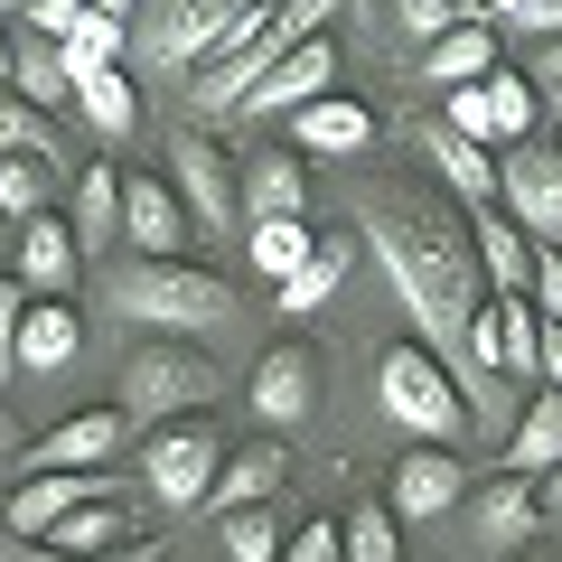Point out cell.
Listing matches in <instances>:
<instances>
[{"instance_id":"9f6ffc18","label":"cell","mask_w":562,"mask_h":562,"mask_svg":"<svg viewBox=\"0 0 562 562\" xmlns=\"http://www.w3.org/2000/svg\"><path fill=\"white\" fill-rule=\"evenodd\" d=\"M0 10H29V0H0Z\"/></svg>"},{"instance_id":"ba28073f","label":"cell","mask_w":562,"mask_h":562,"mask_svg":"<svg viewBox=\"0 0 562 562\" xmlns=\"http://www.w3.org/2000/svg\"><path fill=\"white\" fill-rule=\"evenodd\" d=\"M169 188H179L188 225H198L206 244H235V225H244V188H235V160H225L216 140L198 132V122L169 140Z\"/></svg>"},{"instance_id":"836d02e7","label":"cell","mask_w":562,"mask_h":562,"mask_svg":"<svg viewBox=\"0 0 562 562\" xmlns=\"http://www.w3.org/2000/svg\"><path fill=\"white\" fill-rule=\"evenodd\" d=\"M76 113L94 122L103 140H132V132H140V94H132V66H113V76H85V85H76Z\"/></svg>"},{"instance_id":"ac0fdd59","label":"cell","mask_w":562,"mask_h":562,"mask_svg":"<svg viewBox=\"0 0 562 562\" xmlns=\"http://www.w3.org/2000/svg\"><path fill=\"white\" fill-rule=\"evenodd\" d=\"M291 150L301 160H357V150H375V113L357 94H319L310 113H291Z\"/></svg>"},{"instance_id":"7bdbcfd3","label":"cell","mask_w":562,"mask_h":562,"mask_svg":"<svg viewBox=\"0 0 562 562\" xmlns=\"http://www.w3.org/2000/svg\"><path fill=\"white\" fill-rule=\"evenodd\" d=\"M20 319H29V291L0 272V384L20 375Z\"/></svg>"},{"instance_id":"8992f818","label":"cell","mask_w":562,"mask_h":562,"mask_svg":"<svg viewBox=\"0 0 562 562\" xmlns=\"http://www.w3.org/2000/svg\"><path fill=\"white\" fill-rule=\"evenodd\" d=\"M244 10H254V0H140V57H150V76L206 66Z\"/></svg>"},{"instance_id":"d590c367","label":"cell","mask_w":562,"mask_h":562,"mask_svg":"<svg viewBox=\"0 0 562 562\" xmlns=\"http://www.w3.org/2000/svg\"><path fill=\"white\" fill-rule=\"evenodd\" d=\"M122 47H132V20H103V10H94V20L57 47V66H66V85H85V76H113Z\"/></svg>"},{"instance_id":"b9f144b4","label":"cell","mask_w":562,"mask_h":562,"mask_svg":"<svg viewBox=\"0 0 562 562\" xmlns=\"http://www.w3.org/2000/svg\"><path fill=\"white\" fill-rule=\"evenodd\" d=\"M525 301H535L543 328H562V254H553V244H535V281H525Z\"/></svg>"},{"instance_id":"277c9868","label":"cell","mask_w":562,"mask_h":562,"mask_svg":"<svg viewBox=\"0 0 562 562\" xmlns=\"http://www.w3.org/2000/svg\"><path fill=\"white\" fill-rule=\"evenodd\" d=\"M375 394H384V413L413 431L422 450H460L469 441V403H460V384H450V366L431 357V347H394V357L375 366Z\"/></svg>"},{"instance_id":"4316f807","label":"cell","mask_w":562,"mask_h":562,"mask_svg":"<svg viewBox=\"0 0 562 562\" xmlns=\"http://www.w3.org/2000/svg\"><path fill=\"white\" fill-rule=\"evenodd\" d=\"M543 469H562V394H525L506 431V479H543Z\"/></svg>"},{"instance_id":"e575fe53","label":"cell","mask_w":562,"mask_h":562,"mask_svg":"<svg viewBox=\"0 0 562 562\" xmlns=\"http://www.w3.org/2000/svg\"><path fill=\"white\" fill-rule=\"evenodd\" d=\"M10 94H20V103H38V113H57V103L76 94L47 38H10Z\"/></svg>"},{"instance_id":"816d5d0a","label":"cell","mask_w":562,"mask_h":562,"mask_svg":"<svg viewBox=\"0 0 562 562\" xmlns=\"http://www.w3.org/2000/svg\"><path fill=\"white\" fill-rule=\"evenodd\" d=\"M10 460H20V422L0 413V469H10Z\"/></svg>"},{"instance_id":"4fadbf2b","label":"cell","mask_w":562,"mask_h":562,"mask_svg":"<svg viewBox=\"0 0 562 562\" xmlns=\"http://www.w3.org/2000/svg\"><path fill=\"white\" fill-rule=\"evenodd\" d=\"M103 497H113V469H47V479H20L10 487V535L47 543L76 506H103Z\"/></svg>"},{"instance_id":"ffe728a7","label":"cell","mask_w":562,"mask_h":562,"mask_svg":"<svg viewBox=\"0 0 562 562\" xmlns=\"http://www.w3.org/2000/svg\"><path fill=\"white\" fill-rule=\"evenodd\" d=\"M469 244H479V281L525 301V281H535V235H525L506 206H469Z\"/></svg>"},{"instance_id":"d4e9b609","label":"cell","mask_w":562,"mask_h":562,"mask_svg":"<svg viewBox=\"0 0 562 562\" xmlns=\"http://www.w3.org/2000/svg\"><path fill=\"white\" fill-rule=\"evenodd\" d=\"M66 198H76V216H66V225H76V244H85V254L122 244V169H113V160H85Z\"/></svg>"},{"instance_id":"2e32d148","label":"cell","mask_w":562,"mask_h":562,"mask_svg":"<svg viewBox=\"0 0 562 562\" xmlns=\"http://www.w3.org/2000/svg\"><path fill=\"white\" fill-rule=\"evenodd\" d=\"M244 403H254V413L272 422V431H291V422H301L310 403H319V347H301V338H281L272 357L254 366V394H244Z\"/></svg>"},{"instance_id":"44dd1931","label":"cell","mask_w":562,"mask_h":562,"mask_svg":"<svg viewBox=\"0 0 562 562\" xmlns=\"http://www.w3.org/2000/svg\"><path fill=\"white\" fill-rule=\"evenodd\" d=\"M281 487H291V450H281V441H244V450H225L216 487H206V516H235V506H272Z\"/></svg>"},{"instance_id":"9a60e30c","label":"cell","mask_w":562,"mask_h":562,"mask_svg":"<svg viewBox=\"0 0 562 562\" xmlns=\"http://www.w3.org/2000/svg\"><path fill=\"white\" fill-rule=\"evenodd\" d=\"M469 497V460L460 450H403L394 460V487H384V506H394L403 525H431V516H450V506Z\"/></svg>"},{"instance_id":"30bf717a","label":"cell","mask_w":562,"mask_h":562,"mask_svg":"<svg viewBox=\"0 0 562 562\" xmlns=\"http://www.w3.org/2000/svg\"><path fill=\"white\" fill-rule=\"evenodd\" d=\"M497 206L535 244L562 254V140H516V150H506L497 160Z\"/></svg>"},{"instance_id":"f6af8a7d","label":"cell","mask_w":562,"mask_h":562,"mask_svg":"<svg viewBox=\"0 0 562 562\" xmlns=\"http://www.w3.org/2000/svg\"><path fill=\"white\" fill-rule=\"evenodd\" d=\"M543 394H562V328H543Z\"/></svg>"},{"instance_id":"f907efd6","label":"cell","mask_w":562,"mask_h":562,"mask_svg":"<svg viewBox=\"0 0 562 562\" xmlns=\"http://www.w3.org/2000/svg\"><path fill=\"white\" fill-rule=\"evenodd\" d=\"M0 562H66V553H57V543H10Z\"/></svg>"},{"instance_id":"8d00e7d4","label":"cell","mask_w":562,"mask_h":562,"mask_svg":"<svg viewBox=\"0 0 562 562\" xmlns=\"http://www.w3.org/2000/svg\"><path fill=\"white\" fill-rule=\"evenodd\" d=\"M347 562H403V516L384 497H357V516H338Z\"/></svg>"},{"instance_id":"f1b7e54d","label":"cell","mask_w":562,"mask_h":562,"mask_svg":"<svg viewBox=\"0 0 562 562\" xmlns=\"http://www.w3.org/2000/svg\"><path fill=\"white\" fill-rule=\"evenodd\" d=\"M310 254H319V235H310V216H272V225H244V262H254V272L272 281V291H281L291 272H301Z\"/></svg>"},{"instance_id":"c3c4849f","label":"cell","mask_w":562,"mask_h":562,"mask_svg":"<svg viewBox=\"0 0 562 562\" xmlns=\"http://www.w3.org/2000/svg\"><path fill=\"white\" fill-rule=\"evenodd\" d=\"M516 10H525V0H469V20H487V29H497V20H516Z\"/></svg>"},{"instance_id":"f546056e","label":"cell","mask_w":562,"mask_h":562,"mask_svg":"<svg viewBox=\"0 0 562 562\" xmlns=\"http://www.w3.org/2000/svg\"><path fill=\"white\" fill-rule=\"evenodd\" d=\"M57 188H76V169H47V160H0V216H10V225L57 216Z\"/></svg>"},{"instance_id":"8fae6325","label":"cell","mask_w":562,"mask_h":562,"mask_svg":"<svg viewBox=\"0 0 562 562\" xmlns=\"http://www.w3.org/2000/svg\"><path fill=\"white\" fill-rule=\"evenodd\" d=\"M469 357H479L487 375H506V384H543V319H535V301L487 291L479 319H469Z\"/></svg>"},{"instance_id":"7a4b0ae2","label":"cell","mask_w":562,"mask_h":562,"mask_svg":"<svg viewBox=\"0 0 562 562\" xmlns=\"http://www.w3.org/2000/svg\"><path fill=\"white\" fill-rule=\"evenodd\" d=\"M347 0H254L235 29H225V47L198 66V85H188V103H198L206 122H235L244 103H254V85L272 76L281 57H301L310 38H328V20H338Z\"/></svg>"},{"instance_id":"7402d4cb","label":"cell","mask_w":562,"mask_h":562,"mask_svg":"<svg viewBox=\"0 0 562 562\" xmlns=\"http://www.w3.org/2000/svg\"><path fill=\"white\" fill-rule=\"evenodd\" d=\"M235 188H244V225H272V216H301V206H310V169H301V150L235 160Z\"/></svg>"},{"instance_id":"e0dca14e","label":"cell","mask_w":562,"mask_h":562,"mask_svg":"<svg viewBox=\"0 0 562 562\" xmlns=\"http://www.w3.org/2000/svg\"><path fill=\"white\" fill-rule=\"evenodd\" d=\"M76 272H85V244H76V225H57V216L20 225V254H10V281H20L29 301H66V291H76Z\"/></svg>"},{"instance_id":"60d3db41","label":"cell","mask_w":562,"mask_h":562,"mask_svg":"<svg viewBox=\"0 0 562 562\" xmlns=\"http://www.w3.org/2000/svg\"><path fill=\"white\" fill-rule=\"evenodd\" d=\"M20 20H29V38L66 47V38H76V29H85V20H94V0H29Z\"/></svg>"},{"instance_id":"680465c9","label":"cell","mask_w":562,"mask_h":562,"mask_svg":"<svg viewBox=\"0 0 562 562\" xmlns=\"http://www.w3.org/2000/svg\"><path fill=\"white\" fill-rule=\"evenodd\" d=\"M553 103H562V94H553Z\"/></svg>"},{"instance_id":"603a6c76","label":"cell","mask_w":562,"mask_h":562,"mask_svg":"<svg viewBox=\"0 0 562 562\" xmlns=\"http://www.w3.org/2000/svg\"><path fill=\"white\" fill-rule=\"evenodd\" d=\"M328 85H338V47H328V38H310L301 57H281L272 76L254 85V103H244V113H310V103H319Z\"/></svg>"},{"instance_id":"5b68a950","label":"cell","mask_w":562,"mask_h":562,"mask_svg":"<svg viewBox=\"0 0 562 562\" xmlns=\"http://www.w3.org/2000/svg\"><path fill=\"white\" fill-rule=\"evenodd\" d=\"M225 384H216V357H198V347H179V338H150V347H132L122 357V422H188V413H206Z\"/></svg>"},{"instance_id":"3957f363","label":"cell","mask_w":562,"mask_h":562,"mask_svg":"<svg viewBox=\"0 0 562 562\" xmlns=\"http://www.w3.org/2000/svg\"><path fill=\"white\" fill-rule=\"evenodd\" d=\"M103 310H113V319H140L150 338H179V347L244 328V301H235L225 272H206V262H150V254H132V262L103 272Z\"/></svg>"},{"instance_id":"4dcf8cb0","label":"cell","mask_w":562,"mask_h":562,"mask_svg":"<svg viewBox=\"0 0 562 562\" xmlns=\"http://www.w3.org/2000/svg\"><path fill=\"white\" fill-rule=\"evenodd\" d=\"M0 160H47V169H85V160H66L57 122H47L38 103H20V94H0Z\"/></svg>"},{"instance_id":"f5cc1de1","label":"cell","mask_w":562,"mask_h":562,"mask_svg":"<svg viewBox=\"0 0 562 562\" xmlns=\"http://www.w3.org/2000/svg\"><path fill=\"white\" fill-rule=\"evenodd\" d=\"M10 254H20V225H10V216H0V272H10Z\"/></svg>"},{"instance_id":"9c48e42d","label":"cell","mask_w":562,"mask_h":562,"mask_svg":"<svg viewBox=\"0 0 562 562\" xmlns=\"http://www.w3.org/2000/svg\"><path fill=\"white\" fill-rule=\"evenodd\" d=\"M441 122L460 140H479V150H516V140H535V76L487 66L479 85H460V94L441 103Z\"/></svg>"},{"instance_id":"ee69618b","label":"cell","mask_w":562,"mask_h":562,"mask_svg":"<svg viewBox=\"0 0 562 562\" xmlns=\"http://www.w3.org/2000/svg\"><path fill=\"white\" fill-rule=\"evenodd\" d=\"M506 29H525V38H543V47H553V38H562V0H525V10H516Z\"/></svg>"},{"instance_id":"ab89813d","label":"cell","mask_w":562,"mask_h":562,"mask_svg":"<svg viewBox=\"0 0 562 562\" xmlns=\"http://www.w3.org/2000/svg\"><path fill=\"white\" fill-rule=\"evenodd\" d=\"M281 562H347L338 516H310V525H291V535H281Z\"/></svg>"},{"instance_id":"d6986e66","label":"cell","mask_w":562,"mask_h":562,"mask_svg":"<svg viewBox=\"0 0 562 562\" xmlns=\"http://www.w3.org/2000/svg\"><path fill=\"white\" fill-rule=\"evenodd\" d=\"M122 431H132V422H122V403H94V413L57 422V431L29 450V479H47V469H103V460L122 450Z\"/></svg>"},{"instance_id":"52a82bcc","label":"cell","mask_w":562,"mask_h":562,"mask_svg":"<svg viewBox=\"0 0 562 562\" xmlns=\"http://www.w3.org/2000/svg\"><path fill=\"white\" fill-rule=\"evenodd\" d=\"M216 469H225V441H216V422H206V413L160 422V431L140 441V487H150L160 506H206Z\"/></svg>"},{"instance_id":"7c38bea8","label":"cell","mask_w":562,"mask_h":562,"mask_svg":"<svg viewBox=\"0 0 562 562\" xmlns=\"http://www.w3.org/2000/svg\"><path fill=\"white\" fill-rule=\"evenodd\" d=\"M122 244H140L150 262H188L198 225H188V206H179V188H169V179L122 169Z\"/></svg>"},{"instance_id":"5bb4252c","label":"cell","mask_w":562,"mask_h":562,"mask_svg":"<svg viewBox=\"0 0 562 562\" xmlns=\"http://www.w3.org/2000/svg\"><path fill=\"white\" fill-rule=\"evenodd\" d=\"M413 150H422V169L441 179L450 206H497V160H487L479 140H460L441 113H422V122H413Z\"/></svg>"},{"instance_id":"cb8c5ba5","label":"cell","mask_w":562,"mask_h":562,"mask_svg":"<svg viewBox=\"0 0 562 562\" xmlns=\"http://www.w3.org/2000/svg\"><path fill=\"white\" fill-rule=\"evenodd\" d=\"M76 347H85L76 301H29V319H20V366H29V375H66Z\"/></svg>"},{"instance_id":"681fc988","label":"cell","mask_w":562,"mask_h":562,"mask_svg":"<svg viewBox=\"0 0 562 562\" xmlns=\"http://www.w3.org/2000/svg\"><path fill=\"white\" fill-rule=\"evenodd\" d=\"M103 562H160V543H150V535H132L122 553H103Z\"/></svg>"},{"instance_id":"db71d44e","label":"cell","mask_w":562,"mask_h":562,"mask_svg":"<svg viewBox=\"0 0 562 562\" xmlns=\"http://www.w3.org/2000/svg\"><path fill=\"white\" fill-rule=\"evenodd\" d=\"M94 10H103V20H132V10H140V0H94Z\"/></svg>"},{"instance_id":"7dc6e473","label":"cell","mask_w":562,"mask_h":562,"mask_svg":"<svg viewBox=\"0 0 562 562\" xmlns=\"http://www.w3.org/2000/svg\"><path fill=\"white\" fill-rule=\"evenodd\" d=\"M535 497H543V525H553V516H562V469H543V479H535Z\"/></svg>"},{"instance_id":"6da1fadb","label":"cell","mask_w":562,"mask_h":562,"mask_svg":"<svg viewBox=\"0 0 562 562\" xmlns=\"http://www.w3.org/2000/svg\"><path fill=\"white\" fill-rule=\"evenodd\" d=\"M347 216L375 244L384 281L403 291V319L422 328V347L450 366V384H460V403H469V431L506 441V431H516V394H497V375L469 357V319H479V301H487L479 291V244H469V206L431 198V188L366 179Z\"/></svg>"},{"instance_id":"83f0119b","label":"cell","mask_w":562,"mask_h":562,"mask_svg":"<svg viewBox=\"0 0 562 562\" xmlns=\"http://www.w3.org/2000/svg\"><path fill=\"white\" fill-rule=\"evenodd\" d=\"M543 535V497H535V479H497L479 497V543H506V562H516V543H535Z\"/></svg>"},{"instance_id":"484cf974","label":"cell","mask_w":562,"mask_h":562,"mask_svg":"<svg viewBox=\"0 0 562 562\" xmlns=\"http://www.w3.org/2000/svg\"><path fill=\"white\" fill-rule=\"evenodd\" d=\"M487 66H497V29L487 20H460L441 47H422V85H431V94H460V85H479Z\"/></svg>"},{"instance_id":"74e56055","label":"cell","mask_w":562,"mask_h":562,"mask_svg":"<svg viewBox=\"0 0 562 562\" xmlns=\"http://www.w3.org/2000/svg\"><path fill=\"white\" fill-rule=\"evenodd\" d=\"M216 543H225V562H281V506H235V516H216Z\"/></svg>"},{"instance_id":"bcb514c9","label":"cell","mask_w":562,"mask_h":562,"mask_svg":"<svg viewBox=\"0 0 562 562\" xmlns=\"http://www.w3.org/2000/svg\"><path fill=\"white\" fill-rule=\"evenodd\" d=\"M535 85H543V94H562V38L543 47V57H535Z\"/></svg>"},{"instance_id":"6f0895ef","label":"cell","mask_w":562,"mask_h":562,"mask_svg":"<svg viewBox=\"0 0 562 562\" xmlns=\"http://www.w3.org/2000/svg\"><path fill=\"white\" fill-rule=\"evenodd\" d=\"M516 562H535V553H516Z\"/></svg>"},{"instance_id":"1f68e13d","label":"cell","mask_w":562,"mask_h":562,"mask_svg":"<svg viewBox=\"0 0 562 562\" xmlns=\"http://www.w3.org/2000/svg\"><path fill=\"white\" fill-rule=\"evenodd\" d=\"M132 535H140V525L122 516L113 497H103V506H76V516H66L57 535H47V543H57L66 562H103V553H122V543H132Z\"/></svg>"},{"instance_id":"f35d334b","label":"cell","mask_w":562,"mask_h":562,"mask_svg":"<svg viewBox=\"0 0 562 562\" xmlns=\"http://www.w3.org/2000/svg\"><path fill=\"white\" fill-rule=\"evenodd\" d=\"M460 20H469V0H394V29H403V38H422V47H441Z\"/></svg>"},{"instance_id":"d6a6232c","label":"cell","mask_w":562,"mask_h":562,"mask_svg":"<svg viewBox=\"0 0 562 562\" xmlns=\"http://www.w3.org/2000/svg\"><path fill=\"white\" fill-rule=\"evenodd\" d=\"M347 262H357V244H328V235H319V254L281 281V319H310V310H328V301H338V281H347Z\"/></svg>"},{"instance_id":"11a10c76","label":"cell","mask_w":562,"mask_h":562,"mask_svg":"<svg viewBox=\"0 0 562 562\" xmlns=\"http://www.w3.org/2000/svg\"><path fill=\"white\" fill-rule=\"evenodd\" d=\"M0 94H10V38H0Z\"/></svg>"}]
</instances>
